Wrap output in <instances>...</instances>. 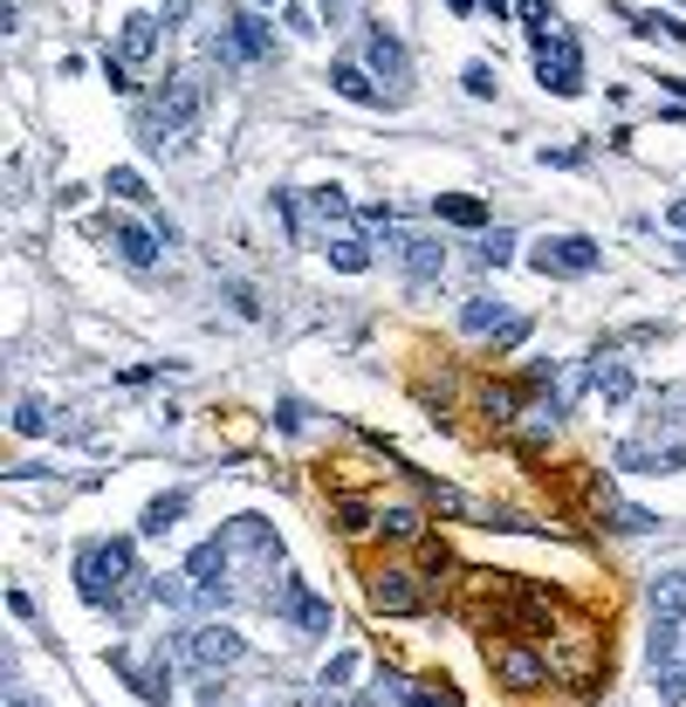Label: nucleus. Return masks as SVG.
Wrapping results in <instances>:
<instances>
[{
  "label": "nucleus",
  "instance_id": "nucleus-1",
  "mask_svg": "<svg viewBox=\"0 0 686 707\" xmlns=\"http://www.w3.org/2000/svg\"><path fill=\"white\" fill-rule=\"evenodd\" d=\"M131 577H138V557H131V542L125 536H97L76 549V591H83V605H117L131 591Z\"/></svg>",
  "mask_w": 686,
  "mask_h": 707
},
{
  "label": "nucleus",
  "instance_id": "nucleus-2",
  "mask_svg": "<svg viewBox=\"0 0 686 707\" xmlns=\"http://www.w3.org/2000/svg\"><path fill=\"white\" fill-rule=\"evenodd\" d=\"M199 110H207V83H199V76H172L151 103H138V138L145 145H166V138H179V131L199 125Z\"/></svg>",
  "mask_w": 686,
  "mask_h": 707
},
{
  "label": "nucleus",
  "instance_id": "nucleus-3",
  "mask_svg": "<svg viewBox=\"0 0 686 707\" xmlns=\"http://www.w3.org/2000/svg\"><path fill=\"white\" fill-rule=\"evenodd\" d=\"M213 56H220L227 69L268 62V56H275V21H268V14H255V8L227 14V21H220V34H213Z\"/></svg>",
  "mask_w": 686,
  "mask_h": 707
},
{
  "label": "nucleus",
  "instance_id": "nucleus-4",
  "mask_svg": "<svg viewBox=\"0 0 686 707\" xmlns=\"http://www.w3.org/2000/svg\"><path fill=\"white\" fill-rule=\"evenodd\" d=\"M186 577H192V598L199 605H227L233 598V549H227V536H207L186 557Z\"/></svg>",
  "mask_w": 686,
  "mask_h": 707
},
{
  "label": "nucleus",
  "instance_id": "nucleus-5",
  "mask_svg": "<svg viewBox=\"0 0 686 707\" xmlns=\"http://www.w3.org/2000/svg\"><path fill=\"white\" fill-rule=\"evenodd\" d=\"M536 83L549 97H584V49L570 34H543L536 42Z\"/></svg>",
  "mask_w": 686,
  "mask_h": 707
},
{
  "label": "nucleus",
  "instance_id": "nucleus-6",
  "mask_svg": "<svg viewBox=\"0 0 686 707\" xmlns=\"http://www.w3.org/2000/svg\"><path fill=\"white\" fill-rule=\"evenodd\" d=\"M686 625V570H659L653 577V659H673Z\"/></svg>",
  "mask_w": 686,
  "mask_h": 707
},
{
  "label": "nucleus",
  "instance_id": "nucleus-7",
  "mask_svg": "<svg viewBox=\"0 0 686 707\" xmlns=\"http://www.w3.org/2000/svg\"><path fill=\"white\" fill-rule=\"evenodd\" d=\"M536 275H590L604 261V248L590 241V233H543V241L529 248Z\"/></svg>",
  "mask_w": 686,
  "mask_h": 707
},
{
  "label": "nucleus",
  "instance_id": "nucleus-8",
  "mask_svg": "<svg viewBox=\"0 0 686 707\" xmlns=\"http://www.w3.org/2000/svg\"><path fill=\"white\" fill-rule=\"evenodd\" d=\"M365 598H371V611H385V618H412V611H426V584H412V570H371L365 577Z\"/></svg>",
  "mask_w": 686,
  "mask_h": 707
},
{
  "label": "nucleus",
  "instance_id": "nucleus-9",
  "mask_svg": "<svg viewBox=\"0 0 686 707\" xmlns=\"http://www.w3.org/2000/svg\"><path fill=\"white\" fill-rule=\"evenodd\" d=\"M268 605H281V618H289L296 633H309V639H322V633H330V598H316L302 577H281L275 591H268Z\"/></svg>",
  "mask_w": 686,
  "mask_h": 707
},
{
  "label": "nucleus",
  "instance_id": "nucleus-10",
  "mask_svg": "<svg viewBox=\"0 0 686 707\" xmlns=\"http://www.w3.org/2000/svg\"><path fill=\"white\" fill-rule=\"evenodd\" d=\"M488 666H495V680H501L508 694H536V687L549 680V666H543L529 646H488Z\"/></svg>",
  "mask_w": 686,
  "mask_h": 707
},
{
  "label": "nucleus",
  "instance_id": "nucleus-11",
  "mask_svg": "<svg viewBox=\"0 0 686 707\" xmlns=\"http://www.w3.org/2000/svg\"><path fill=\"white\" fill-rule=\"evenodd\" d=\"M186 653H192V666L220 674V666H240V659H248V639H240V633H227V625H199V633L186 639Z\"/></svg>",
  "mask_w": 686,
  "mask_h": 707
},
{
  "label": "nucleus",
  "instance_id": "nucleus-12",
  "mask_svg": "<svg viewBox=\"0 0 686 707\" xmlns=\"http://www.w3.org/2000/svg\"><path fill=\"white\" fill-rule=\"evenodd\" d=\"M365 56H371V69H378V76H391L398 90L412 83V56H406V42H398L391 28H378V21H371V34H365Z\"/></svg>",
  "mask_w": 686,
  "mask_h": 707
},
{
  "label": "nucleus",
  "instance_id": "nucleus-13",
  "mask_svg": "<svg viewBox=\"0 0 686 707\" xmlns=\"http://www.w3.org/2000/svg\"><path fill=\"white\" fill-rule=\"evenodd\" d=\"M158 241H166V233H151V227H138V220H110V248L125 255L131 268H151V261H158Z\"/></svg>",
  "mask_w": 686,
  "mask_h": 707
},
{
  "label": "nucleus",
  "instance_id": "nucleus-14",
  "mask_svg": "<svg viewBox=\"0 0 686 707\" xmlns=\"http://www.w3.org/2000/svg\"><path fill=\"white\" fill-rule=\"evenodd\" d=\"M158 14H125V28H117V62H151V49H158Z\"/></svg>",
  "mask_w": 686,
  "mask_h": 707
},
{
  "label": "nucleus",
  "instance_id": "nucleus-15",
  "mask_svg": "<svg viewBox=\"0 0 686 707\" xmlns=\"http://www.w3.org/2000/svg\"><path fill=\"white\" fill-rule=\"evenodd\" d=\"M398 261H406V275H412V282H433V275L447 268V255H439V241H433V233H398Z\"/></svg>",
  "mask_w": 686,
  "mask_h": 707
},
{
  "label": "nucleus",
  "instance_id": "nucleus-16",
  "mask_svg": "<svg viewBox=\"0 0 686 707\" xmlns=\"http://www.w3.org/2000/svg\"><path fill=\"white\" fill-rule=\"evenodd\" d=\"M330 90H337L344 103H365V110H378V103H385V90H378L357 62H330Z\"/></svg>",
  "mask_w": 686,
  "mask_h": 707
},
{
  "label": "nucleus",
  "instance_id": "nucleus-17",
  "mask_svg": "<svg viewBox=\"0 0 686 707\" xmlns=\"http://www.w3.org/2000/svg\"><path fill=\"white\" fill-rule=\"evenodd\" d=\"M433 213L447 227H480L488 220V200H474V192H433Z\"/></svg>",
  "mask_w": 686,
  "mask_h": 707
},
{
  "label": "nucleus",
  "instance_id": "nucleus-18",
  "mask_svg": "<svg viewBox=\"0 0 686 707\" xmlns=\"http://www.w3.org/2000/svg\"><path fill=\"white\" fill-rule=\"evenodd\" d=\"M501 323H508V302H501V296H467V302H460V330L488 337V330H501Z\"/></svg>",
  "mask_w": 686,
  "mask_h": 707
},
{
  "label": "nucleus",
  "instance_id": "nucleus-19",
  "mask_svg": "<svg viewBox=\"0 0 686 707\" xmlns=\"http://www.w3.org/2000/svg\"><path fill=\"white\" fill-rule=\"evenodd\" d=\"M186 501H192L186 488H172V495H158V501L145 508V522H138V529H145V536H166V529H179V516H186Z\"/></svg>",
  "mask_w": 686,
  "mask_h": 707
},
{
  "label": "nucleus",
  "instance_id": "nucleus-20",
  "mask_svg": "<svg viewBox=\"0 0 686 707\" xmlns=\"http://www.w3.org/2000/svg\"><path fill=\"white\" fill-rule=\"evenodd\" d=\"M322 255H330V268H344V275H365L371 268V241H365V233H337Z\"/></svg>",
  "mask_w": 686,
  "mask_h": 707
},
{
  "label": "nucleus",
  "instance_id": "nucleus-21",
  "mask_svg": "<svg viewBox=\"0 0 686 707\" xmlns=\"http://www.w3.org/2000/svg\"><path fill=\"white\" fill-rule=\"evenodd\" d=\"M632 365H618V358H597V391H604V406H625L632 399Z\"/></svg>",
  "mask_w": 686,
  "mask_h": 707
},
{
  "label": "nucleus",
  "instance_id": "nucleus-22",
  "mask_svg": "<svg viewBox=\"0 0 686 707\" xmlns=\"http://www.w3.org/2000/svg\"><path fill=\"white\" fill-rule=\"evenodd\" d=\"M103 192H110V200H125V207H145V200H151V186H145V172H131V166H117V172L103 179Z\"/></svg>",
  "mask_w": 686,
  "mask_h": 707
},
{
  "label": "nucleus",
  "instance_id": "nucleus-23",
  "mask_svg": "<svg viewBox=\"0 0 686 707\" xmlns=\"http://www.w3.org/2000/svg\"><path fill=\"white\" fill-rule=\"evenodd\" d=\"M515 14H521V28H529L536 42H543V34H556V8H549V0H515Z\"/></svg>",
  "mask_w": 686,
  "mask_h": 707
},
{
  "label": "nucleus",
  "instance_id": "nucleus-24",
  "mask_svg": "<svg viewBox=\"0 0 686 707\" xmlns=\"http://www.w3.org/2000/svg\"><path fill=\"white\" fill-rule=\"evenodd\" d=\"M378 529L398 536V542H412L419 536V508H378Z\"/></svg>",
  "mask_w": 686,
  "mask_h": 707
},
{
  "label": "nucleus",
  "instance_id": "nucleus-25",
  "mask_svg": "<svg viewBox=\"0 0 686 707\" xmlns=\"http://www.w3.org/2000/svg\"><path fill=\"white\" fill-rule=\"evenodd\" d=\"M14 434H21V440L49 434V406H42V399H21V406H14Z\"/></svg>",
  "mask_w": 686,
  "mask_h": 707
},
{
  "label": "nucleus",
  "instance_id": "nucleus-26",
  "mask_svg": "<svg viewBox=\"0 0 686 707\" xmlns=\"http://www.w3.org/2000/svg\"><path fill=\"white\" fill-rule=\"evenodd\" d=\"M350 674H357V653H337L330 666H322V680H316V694H322V700H330V694H344V680H350Z\"/></svg>",
  "mask_w": 686,
  "mask_h": 707
},
{
  "label": "nucleus",
  "instance_id": "nucleus-27",
  "mask_svg": "<svg viewBox=\"0 0 686 707\" xmlns=\"http://www.w3.org/2000/svg\"><path fill=\"white\" fill-rule=\"evenodd\" d=\"M638 34H666V42H686V21L679 14H632Z\"/></svg>",
  "mask_w": 686,
  "mask_h": 707
},
{
  "label": "nucleus",
  "instance_id": "nucleus-28",
  "mask_svg": "<svg viewBox=\"0 0 686 707\" xmlns=\"http://www.w3.org/2000/svg\"><path fill=\"white\" fill-rule=\"evenodd\" d=\"M309 207H316L322 220H350V200H344L337 186H316V192H309Z\"/></svg>",
  "mask_w": 686,
  "mask_h": 707
},
{
  "label": "nucleus",
  "instance_id": "nucleus-29",
  "mask_svg": "<svg viewBox=\"0 0 686 707\" xmlns=\"http://www.w3.org/2000/svg\"><path fill=\"white\" fill-rule=\"evenodd\" d=\"M508 255H515V233H508V227H495L488 241H480V261H495V268H501Z\"/></svg>",
  "mask_w": 686,
  "mask_h": 707
},
{
  "label": "nucleus",
  "instance_id": "nucleus-30",
  "mask_svg": "<svg viewBox=\"0 0 686 707\" xmlns=\"http://www.w3.org/2000/svg\"><path fill=\"white\" fill-rule=\"evenodd\" d=\"M460 83H467V97H495V69H488V62H467Z\"/></svg>",
  "mask_w": 686,
  "mask_h": 707
},
{
  "label": "nucleus",
  "instance_id": "nucleus-31",
  "mask_svg": "<svg viewBox=\"0 0 686 707\" xmlns=\"http://www.w3.org/2000/svg\"><path fill=\"white\" fill-rule=\"evenodd\" d=\"M103 83H110V90H138V83H131V62H117V56H103Z\"/></svg>",
  "mask_w": 686,
  "mask_h": 707
},
{
  "label": "nucleus",
  "instance_id": "nucleus-32",
  "mask_svg": "<svg viewBox=\"0 0 686 707\" xmlns=\"http://www.w3.org/2000/svg\"><path fill=\"white\" fill-rule=\"evenodd\" d=\"M521 337H529V323H521V317H508V323H501V330H495V350H515V343H521Z\"/></svg>",
  "mask_w": 686,
  "mask_h": 707
},
{
  "label": "nucleus",
  "instance_id": "nucleus-33",
  "mask_svg": "<svg viewBox=\"0 0 686 707\" xmlns=\"http://www.w3.org/2000/svg\"><path fill=\"white\" fill-rule=\"evenodd\" d=\"M357 8H365V0H322V14H330V28H344Z\"/></svg>",
  "mask_w": 686,
  "mask_h": 707
},
{
  "label": "nucleus",
  "instance_id": "nucleus-34",
  "mask_svg": "<svg viewBox=\"0 0 686 707\" xmlns=\"http://www.w3.org/2000/svg\"><path fill=\"white\" fill-rule=\"evenodd\" d=\"M186 14H192V0H166V14H158V21H166V28H179Z\"/></svg>",
  "mask_w": 686,
  "mask_h": 707
},
{
  "label": "nucleus",
  "instance_id": "nucleus-35",
  "mask_svg": "<svg viewBox=\"0 0 686 707\" xmlns=\"http://www.w3.org/2000/svg\"><path fill=\"white\" fill-rule=\"evenodd\" d=\"M406 707H454L447 694H406Z\"/></svg>",
  "mask_w": 686,
  "mask_h": 707
},
{
  "label": "nucleus",
  "instance_id": "nucleus-36",
  "mask_svg": "<svg viewBox=\"0 0 686 707\" xmlns=\"http://www.w3.org/2000/svg\"><path fill=\"white\" fill-rule=\"evenodd\" d=\"M666 220H673V227L686 233V200H673V207H666Z\"/></svg>",
  "mask_w": 686,
  "mask_h": 707
},
{
  "label": "nucleus",
  "instance_id": "nucleus-37",
  "mask_svg": "<svg viewBox=\"0 0 686 707\" xmlns=\"http://www.w3.org/2000/svg\"><path fill=\"white\" fill-rule=\"evenodd\" d=\"M659 83H666V90H673V97H686V76H659Z\"/></svg>",
  "mask_w": 686,
  "mask_h": 707
},
{
  "label": "nucleus",
  "instance_id": "nucleus-38",
  "mask_svg": "<svg viewBox=\"0 0 686 707\" xmlns=\"http://www.w3.org/2000/svg\"><path fill=\"white\" fill-rule=\"evenodd\" d=\"M447 8H454V14H474V8H480V0H447Z\"/></svg>",
  "mask_w": 686,
  "mask_h": 707
},
{
  "label": "nucleus",
  "instance_id": "nucleus-39",
  "mask_svg": "<svg viewBox=\"0 0 686 707\" xmlns=\"http://www.w3.org/2000/svg\"><path fill=\"white\" fill-rule=\"evenodd\" d=\"M488 14H495V21H501V14H508V0H488Z\"/></svg>",
  "mask_w": 686,
  "mask_h": 707
},
{
  "label": "nucleus",
  "instance_id": "nucleus-40",
  "mask_svg": "<svg viewBox=\"0 0 686 707\" xmlns=\"http://www.w3.org/2000/svg\"><path fill=\"white\" fill-rule=\"evenodd\" d=\"M255 8H268V0H255Z\"/></svg>",
  "mask_w": 686,
  "mask_h": 707
}]
</instances>
